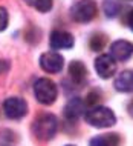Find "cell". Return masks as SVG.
<instances>
[{
    "label": "cell",
    "instance_id": "cell-11",
    "mask_svg": "<svg viewBox=\"0 0 133 146\" xmlns=\"http://www.w3.org/2000/svg\"><path fill=\"white\" fill-rule=\"evenodd\" d=\"M69 76L72 78L73 83L81 86V85L86 83V80H87V69H86V66L81 62L75 60L69 65Z\"/></svg>",
    "mask_w": 133,
    "mask_h": 146
},
{
    "label": "cell",
    "instance_id": "cell-12",
    "mask_svg": "<svg viewBox=\"0 0 133 146\" xmlns=\"http://www.w3.org/2000/svg\"><path fill=\"white\" fill-rule=\"evenodd\" d=\"M115 88L119 92H133V71H123L115 78Z\"/></svg>",
    "mask_w": 133,
    "mask_h": 146
},
{
    "label": "cell",
    "instance_id": "cell-13",
    "mask_svg": "<svg viewBox=\"0 0 133 146\" xmlns=\"http://www.w3.org/2000/svg\"><path fill=\"white\" fill-rule=\"evenodd\" d=\"M90 146H119V137L116 134H104L90 140Z\"/></svg>",
    "mask_w": 133,
    "mask_h": 146
},
{
    "label": "cell",
    "instance_id": "cell-8",
    "mask_svg": "<svg viewBox=\"0 0 133 146\" xmlns=\"http://www.w3.org/2000/svg\"><path fill=\"white\" fill-rule=\"evenodd\" d=\"M95 71L101 78H110L116 72V63L109 54H103L95 60Z\"/></svg>",
    "mask_w": 133,
    "mask_h": 146
},
{
    "label": "cell",
    "instance_id": "cell-19",
    "mask_svg": "<svg viewBox=\"0 0 133 146\" xmlns=\"http://www.w3.org/2000/svg\"><path fill=\"white\" fill-rule=\"evenodd\" d=\"M8 68H9L8 62H5V60H2V62H0V74H2V72H6Z\"/></svg>",
    "mask_w": 133,
    "mask_h": 146
},
{
    "label": "cell",
    "instance_id": "cell-6",
    "mask_svg": "<svg viewBox=\"0 0 133 146\" xmlns=\"http://www.w3.org/2000/svg\"><path fill=\"white\" fill-rule=\"evenodd\" d=\"M64 58L58 52H45L40 57V66L45 72L49 74H57L63 69Z\"/></svg>",
    "mask_w": 133,
    "mask_h": 146
},
{
    "label": "cell",
    "instance_id": "cell-1",
    "mask_svg": "<svg viewBox=\"0 0 133 146\" xmlns=\"http://www.w3.org/2000/svg\"><path fill=\"white\" fill-rule=\"evenodd\" d=\"M86 121L93 128H110L116 123V117L112 109L105 106H93L84 114Z\"/></svg>",
    "mask_w": 133,
    "mask_h": 146
},
{
    "label": "cell",
    "instance_id": "cell-15",
    "mask_svg": "<svg viewBox=\"0 0 133 146\" xmlns=\"http://www.w3.org/2000/svg\"><path fill=\"white\" fill-rule=\"evenodd\" d=\"M105 42H107V40H105V35L101 34V33H96V34H93L92 37H90L89 46H90L92 51H101V49L104 48Z\"/></svg>",
    "mask_w": 133,
    "mask_h": 146
},
{
    "label": "cell",
    "instance_id": "cell-17",
    "mask_svg": "<svg viewBox=\"0 0 133 146\" xmlns=\"http://www.w3.org/2000/svg\"><path fill=\"white\" fill-rule=\"evenodd\" d=\"M100 98H101V94L100 92H90L87 97H86V100H84V106H89V108H93V106H98V102H100Z\"/></svg>",
    "mask_w": 133,
    "mask_h": 146
},
{
    "label": "cell",
    "instance_id": "cell-22",
    "mask_svg": "<svg viewBox=\"0 0 133 146\" xmlns=\"http://www.w3.org/2000/svg\"><path fill=\"white\" fill-rule=\"evenodd\" d=\"M67 146H72V145H67Z\"/></svg>",
    "mask_w": 133,
    "mask_h": 146
},
{
    "label": "cell",
    "instance_id": "cell-3",
    "mask_svg": "<svg viewBox=\"0 0 133 146\" xmlns=\"http://www.w3.org/2000/svg\"><path fill=\"white\" fill-rule=\"evenodd\" d=\"M98 14V6L93 0H78L70 8V17L78 23H87Z\"/></svg>",
    "mask_w": 133,
    "mask_h": 146
},
{
    "label": "cell",
    "instance_id": "cell-7",
    "mask_svg": "<svg viewBox=\"0 0 133 146\" xmlns=\"http://www.w3.org/2000/svg\"><path fill=\"white\" fill-rule=\"evenodd\" d=\"M110 56L113 60L126 62L133 56V43L127 40H116L110 45Z\"/></svg>",
    "mask_w": 133,
    "mask_h": 146
},
{
    "label": "cell",
    "instance_id": "cell-20",
    "mask_svg": "<svg viewBox=\"0 0 133 146\" xmlns=\"http://www.w3.org/2000/svg\"><path fill=\"white\" fill-rule=\"evenodd\" d=\"M127 23H128V26H130V29L133 31V9L128 13V17H127Z\"/></svg>",
    "mask_w": 133,
    "mask_h": 146
},
{
    "label": "cell",
    "instance_id": "cell-10",
    "mask_svg": "<svg viewBox=\"0 0 133 146\" xmlns=\"http://www.w3.org/2000/svg\"><path fill=\"white\" fill-rule=\"evenodd\" d=\"M84 102L81 100V98H72V100H69V103L64 106V118L70 123H73V121H77L78 118L83 115L84 112Z\"/></svg>",
    "mask_w": 133,
    "mask_h": 146
},
{
    "label": "cell",
    "instance_id": "cell-18",
    "mask_svg": "<svg viewBox=\"0 0 133 146\" xmlns=\"http://www.w3.org/2000/svg\"><path fill=\"white\" fill-rule=\"evenodd\" d=\"M8 22H9V17H8V11L3 6H0V33L6 29Z\"/></svg>",
    "mask_w": 133,
    "mask_h": 146
},
{
    "label": "cell",
    "instance_id": "cell-4",
    "mask_svg": "<svg viewBox=\"0 0 133 146\" xmlns=\"http://www.w3.org/2000/svg\"><path fill=\"white\" fill-rule=\"evenodd\" d=\"M34 96L41 105H52L57 100V86L49 78H38L34 83Z\"/></svg>",
    "mask_w": 133,
    "mask_h": 146
},
{
    "label": "cell",
    "instance_id": "cell-21",
    "mask_svg": "<svg viewBox=\"0 0 133 146\" xmlns=\"http://www.w3.org/2000/svg\"><path fill=\"white\" fill-rule=\"evenodd\" d=\"M128 112H130V115L133 117V102H132L130 105H128Z\"/></svg>",
    "mask_w": 133,
    "mask_h": 146
},
{
    "label": "cell",
    "instance_id": "cell-5",
    "mask_svg": "<svg viewBox=\"0 0 133 146\" xmlns=\"http://www.w3.org/2000/svg\"><path fill=\"white\" fill-rule=\"evenodd\" d=\"M3 111H5L8 118H12V120H17V118H22L26 115L28 112V105L26 102L20 97H9L5 100L3 103Z\"/></svg>",
    "mask_w": 133,
    "mask_h": 146
},
{
    "label": "cell",
    "instance_id": "cell-16",
    "mask_svg": "<svg viewBox=\"0 0 133 146\" xmlns=\"http://www.w3.org/2000/svg\"><path fill=\"white\" fill-rule=\"evenodd\" d=\"M104 11H105V14H107V17H115V15L118 14V11H119V6L116 5L115 2L105 0V3H104Z\"/></svg>",
    "mask_w": 133,
    "mask_h": 146
},
{
    "label": "cell",
    "instance_id": "cell-14",
    "mask_svg": "<svg viewBox=\"0 0 133 146\" xmlns=\"http://www.w3.org/2000/svg\"><path fill=\"white\" fill-rule=\"evenodd\" d=\"M26 2L40 13H48L52 9V0H26Z\"/></svg>",
    "mask_w": 133,
    "mask_h": 146
},
{
    "label": "cell",
    "instance_id": "cell-2",
    "mask_svg": "<svg viewBox=\"0 0 133 146\" xmlns=\"http://www.w3.org/2000/svg\"><path fill=\"white\" fill-rule=\"evenodd\" d=\"M34 134L38 140L48 141L54 139L57 129H58V120L52 114H43L34 121Z\"/></svg>",
    "mask_w": 133,
    "mask_h": 146
},
{
    "label": "cell",
    "instance_id": "cell-9",
    "mask_svg": "<svg viewBox=\"0 0 133 146\" xmlns=\"http://www.w3.org/2000/svg\"><path fill=\"white\" fill-rule=\"evenodd\" d=\"M52 49H69L73 46V35L67 31H54L49 38Z\"/></svg>",
    "mask_w": 133,
    "mask_h": 146
}]
</instances>
